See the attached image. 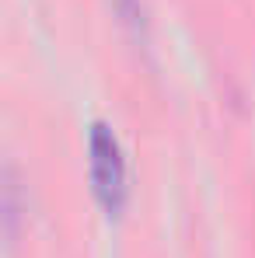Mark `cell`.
Here are the masks:
<instances>
[{"mask_svg":"<svg viewBox=\"0 0 255 258\" xmlns=\"http://www.w3.org/2000/svg\"><path fill=\"white\" fill-rule=\"evenodd\" d=\"M87 178L105 216H123L129 203V164L119 136L109 126H91L87 133Z\"/></svg>","mask_w":255,"mask_h":258,"instance_id":"6da1fadb","label":"cell"}]
</instances>
